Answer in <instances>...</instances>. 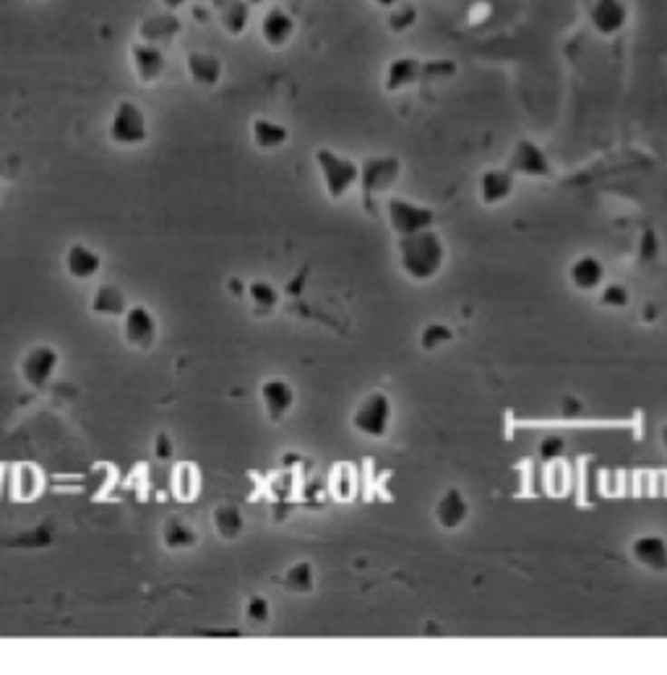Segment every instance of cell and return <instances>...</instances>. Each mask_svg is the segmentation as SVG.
<instances>
[{
    "instance_id": "15",
    "label": "cell",
    "mask_w": 667,
    "mask_h": 675,
    "mask_svg": "<svg viewBox=\"0 0 667 675\" xmlns=\"http://www.w3.org/2000/svg\"><path fill=\"white\" fill-rule=\"evenodd\" d=\"M65 272L76 282H89L102 272V256L83 243H73L65 251Z\"/></svg>"
},
{
    "instance_id": "35",
    "label": "cell",
    "mask_w": 667,
    "mask_h": 675,
    "mask_svg": "<svg viewBox=\"0 0 667 675\" xmlns=\"http://www.w3.org/2000/svg\"><path fill=\"white\" fill-rule=\"evenodd\" d=\"M563 451H566V441H563L561 436H547V439H542V443H540L542 459H556V457H561Z\"/></svg>"
},
{
    "instance_id": "5",
    "label": "cell",
    "mask_w": 667,
    "mask_h": 675,
    "mask_svg": "<svg viewBox=\"0 0 667 675\" xmlns=\"http://www.w3.org/2000/svg\"><path fill=\"white\" fill-rule=\"evenodd\" d=\"M386 217H389L392 230L399 237L430 230L436 225V211L428 209V207H420V204L410 201V198H401V196H392L386 201Z\"/></svg>"
},
{
    "instance_id": "13",
    "label": "cell",
    "mask_w": 667,
    "mask_h": 675,
    "mask_svg": "<svg viewBox=\"0 0 667 675\" xmlns=\"http://www.w3.org/2000/svg\"><path fill=\"white\" fill-rule=\"evenodd\" d=\"M186 71L188 79H190L193 84L211 89V86H217L222 82V76H225V63H222V58L214 55V53L193 50V53H188Z\"/></svg>"
},
{
    "instance_id": "1",
    "label": "cell",
    "mask_w": 667,
    "mask_h": 675,
    "mask_svg": "<svg viewBox=\"0 0 667 675\" xmlns=\"http://www.w3.org/2000/svg\"><path fill=\"white\" fill-rule=\"evenodd\" d=\"M443 261H446V246L433 227L399 237V264L410 279L415 282L436 279L443 269Z\"/></svg>"
},
{
    "instance_id": "39",
    "label": "cell",
    "mask_w": 667,
    "mask_h": 675,
    "mask_svg": "<svg viewBox=\"0 0 667 675\" xmlns=\"http://www.w3.org/2000/svg\"><path fill=\"white\" fill-rule=\"evenodd\" d=\"M160 3L165 5V11H172V14L180 11L183 5H188V0H160Z\"/></svg>"
},
{
    "instance_id": "46",
    "label": "cell",
    "mask_w": 667,
    "mask_h": 675,
    "mask_svg": "<svg viewBox=\"0 0 667 675\" xmlns=\"http://www.w3.org/2000/svg\"><path fill=\"white\" fill-rule=\"evenodd\" d=\"M37 3H40V0H37Z\"/></svg>"
},
{
    "instance_id": "11",
    "label": "cell",
    "mask_w": 667,
    "mask_h": 675,
    "mask_svg": "<svg viewBox=\"0 0 667 675\" xmlns=\"http://www.w3.org/2000/svg\"><path fill=\"white\" fill-rule=\"evenodd\" d=\"M589 24L600 37H618L628 24L624 0H594L589 8Z\"/></svg>"
},
{
    "instance_id": "10",
    "label": "cell",
    "mask_w": 667,
    "mask_h": 675,
    "mask_svg": "<svg viewBox=\"0 0 667 675\" xmlns=\"http://www.w3.org/2000/svg\"><path fill=\"white\" fill-rule=\"evenodd\" d=\"M258 400L271 422H282L295 407V389L287 379H266L258 389Z\"/></svg>"
},
{
    "instance_id": "9",
    "label": "cell",
    "mask_w": 667,
    "mask_h": 675,
    "mask_svg": "<svg viewBox=\"0 0 667 675\" xmlns=\"http://www.w3.org/2000/svg\"><path fill=\"white\" fill-rule=\"evenodd\" d=\"M130 63L141 84H157L165 76L167 55L160 44L139 40L136 44H130Z\"/></svg>"
},
{
    "instance_id": "34",
    "label": "cell",
    "mask_w": 667,
    "mask_h": 675,
    "mask_svg": "<svg viewBox=\"0 0 667 675\" xmlns=\"http://www.w3.org/2000/svg\"><path fill=\"white\" fill-rule=\"evenodd\" d=\"M600 303L604 308H625L631 303V295H628L624 284H607L600 293Z\"/></svg>"
},
{
    "instance_id": "32",
    "label": "cell",
    "mask_w": 667,
    "mask_h": 675,
    "mask_svg": "<svg viewBox=\"0 0 667 675\" xmlns=\"http://www.w3.org/2000/svg\"><path fill=\"white\" fill-rule=\"evenodd\" d=\"M246 618L256 626H266L271 621V605L264 594H250L246 600Z\"/></svg>"
},
{
    "instance_id": "22",
    "label": "cell",
    "mask_w": 667,
    "mask_h": 675,
    "mask_svg": "<svg viewBox=\"0 0 667 675\" xmlns=\"http://www.w3.org/2000/svg\"><path fill=\"white\" fill-rule=\"evenodd\" d=\"M128 300L125 293L115 284H100L92 295V313L104 318H123L128 313Z\"/></svg>"
},
{
    "instance_id": "30",
    "label": "cell",
    "mask_w": 667,
    "mask_h": 675,
    "mask_svg": "<svg viewBox=\"0 0 667 675\" xmlns=\"http://www.w3.org/2000/svg\"><path fill=\"white\" fill-rule=\"evenodd\" d=\"M386 24H389V29L396 32V34L412 29L417 24V5L415 3H407V0L396 3L394 8H389V19H386Z\"/></svg>"
},
{
    "instance_id": "41",
    "label": "cell",
    "mask_w": 667,
    "mask_h": 675,
    "mask_svg": "<svg viewBox=\"0 0 667 675\" xmlns=\"http://www.w3.org/2000/svg\"><path fill=\"white\" fill-rule=\"evenodd\" d=\"M373 3L378 8H386V11H389V8H394L396 3H401V0H373Z\"/></svg>"
},
{
    "instance_id": "42",
    "label": "cell",
    "mask_w": 667,
    "mask_h": 675,
    "mask_svg": "<svg viewBox=\"0 0 667 675\" xmlns=\"http://www.w3.org/2000/svg\"><path fill=\"white\" fill-rule=\"evenodd\" d=\"M229 3H232V0H208V5H211L214 11H222L225 5H229Z\"/></svg>"
},
{
    "instance_id": "7",
    "label": "cell",
    "mask_w": 667,
    "mask_h": 675,
    "mask_svg": "<svg viewBox=\"0 0 667 675\" xmlns=\"http://www.w3.org/2000/svg\"><path fill=\"white\" fill-rule=\"evenodd\" d=\"M401 172V162L396 157H371L365 165H360V188H362V201L371 204L373 196L383 193L394 186Z\"/></svg>"
},
{
    "instance_id": "40",
    "label": "cell",
    "mask_w": 667,
    "mask_h": 675,
    "mask_svg": "<svg viewBox=\"0 0 667 675\" xmlns=\"http://www.w3.org/2000/svg\"><path fill=\"white\" fill-rule=\"evenodd\" d=\"M193 16H196V19L201 16V19H204V24L211 22V16H208V11L204 8V5H196V8H193Z\"/></svg>"
},
{
    "instance_id": "45",
    "label": "cell",
    "mask_w": 667,
    "mask_h": 675,
    "mask_svg": "<svg viewBox=\"0 0 667 675\" xmlns=\"http://www.w3.org/2000/svg\"><path fill=\"white\" fill-rule=\"evenodd\" d=\"M250 5H261V3H266V0H248Z\"/></svg>"
},
{
    "instance_id": "38",
    "label": "cell",
    "mask_w": 667,
    "mask_h": 675,
    "mask_svg": "<svg viewBox=\"0 0 667 675\" xmlns=\"http://www.w3.org/2000/svg\"><path fill=\"white\" fill-rule=\"evenodd\" d=\"M227 287H229V293H232V295H237V297H243L246 293H248V284H243V282H240V279H235V276L229 279Z\"/></svg>"
},
{
    "instance_id": "4",
    "label": "cell",
    "mask_w": 667,
    "mask_h": 675,
    "mask_svg": "<svg viewBox=\"0 0 667 675\" xmlns=\"http://www.w3.org/2000/svg\"><path fill=\"white\" fill-rule=\"evenodd\" d=\"M107 136L115 147H141L149 141V118L141 105L123 100L115 105V112L110 118Z\"/></svg>"
},
{
    "instance_id": "36",
    "label": "cell",
    "mask_w": 667,
    "mask_h": 675,
    "mask_svg": "<svg viewBox=\"0 0 667 675\" xmlns=\"http://www.w3.org/2000/svg\"><path fill=\"white\" fill-rule=\"evenodd\" d=\"M172 454H175V443L169 439V433H157V439H154V457L167 462Z\"/></svg>"
},
{
    "instance_id": "3",
    "label": "cell",
    "mask_w": 667,
    "mask_h": 675,
    "mask_svg": "<svg viewBox=\"0 0 667 675\" xmlns=\"http://www.w3.org/2000/svg\"><path fill=\"white\" fill-rule=\"evenodd\" d=\"M392 420H394V401L386 391H371L368 397L360 400L353 412L354 430L365 439H373V441H381L389 436Z\"/></svg>"
},
{
    "instance_id": "33",
    "label": "cell",
    "mask_w": 667,
    "mask_h": 675,
    "mask_svg": "<svg viewBox=\"0 0 667 675\" xmlns=\"http://www.w3.org/2000/svg\"><path fill=\"white\" fill-rule=\"evenodd\" d=\"M37 490H40V475H37V469L21 467L19 475H16V493H19L21 498H34Z\"/></svg>"
},
{
    "instance_id": "24",
    "label": "cell",
    "mask_w": 667,
    "mask_h": 675,
    "mask_svg": "<svg viewBox=\"0 0 667 675\" xmlns=\"http://www.w3.org/2000/svg\"><path fill=\"white\" fill-rule=\"evenodd\" d=\"M217 16H219V26L225 29V34L240 37L253 22V5L248 0H232L222 11H217Z\"/></svg>"
},
{
    "instance_id": "8",
    "label": "cell",
    "mask_w": 667,
    "mask_h": 675,
    "mask_svg": "<svg viewBox=\"0 0 667 675\" xmlns=\"http://www.w3.org/2000/svg\"><path fill=\"white\" fill-rule=\"evenodd\" d=\"M123 334L125 342L133 350H141V352L151 350L157 344V337H160L157 316L146 305H130L128 313L123 316Z\"/></svg>"
},
{
    "instance_id": "29",
    "label": "cell",
    "mask_w": 667,
    "mask_h": 675,
    "mask_svg": "<svg viewBox=\"0 0 667 675\" xmlns=\"http://www.w3.org/2000/svg\"><path fill=\"white\" fill-rule=\"evenodd\" d=\"M198 490H201V475H198V469L193 465H188V462L175 467V493H178V498L190 501V498H196Z\"/></svg>"
},
{
    "instance_id": "43",
    "label": "cell",
    "mask_w": 667,
    "mask_h": 675,
    "mask_svg": "<svg viewBox=\"0 0 667 675\" xmlns=\"http://www.w3.org/2000/svg\"><path fill=\"white\" fill-rule=\"evenodd\" d=\"M654 316H657V311H654V305H649V311H644V318H649V321H652Z\"/></svg>"
},
{
    "instance_id": "26",
    "label": "cell",
    "mask_w": 667,
    "mask_h": 675,
    "mask_svg": "<svg viewBox=\"0 0 667 675\" xmlns=\"http://www.w3.org/2000/svg\"><path fill=\"white\" fill-rule=\"evenodd\" d=\"M162 543L167 550H188L198 545V532L183 519H167L162 527Z\"/></svg>"
},
{
    "instance_id": "31",
    "label": "cell",
    "mask_w": 667,
    "mask_h": 675,
    "mask_svg": "<svg viewBox=\"0 0 667 675\" xmlns=\"http://www.w3.org/2000/svg\"><path fill=\"white\" fill-rule=\"evenodd\" d=\"M451 339H454L451 326H446V323H428V326L420 332V347H422L425 352H436L440 347H446Z\"/></svg>"
},
{
    "instance_id": "19",
    "label": "cell",
    "mask_w": 667,
    "mask_h": 675,
    "mask_svg": "<svg viewBox=\"0 0 667 675\" xmlns=\"http://www.w3.org/2000/svg\"><path fill=\"white\" fill-rule=\"evenodd\" d=\"M422 79V63L412 58V55H401V58H394L392 63L386 65V73H383V89L389 94L394 92H401L407 86L417 84Z\"/></svg>"
},
{
    "instance_id": "6",
    "label": "cell",
    "mask_w": 667,
    "mask_h": 675,
    "mask_svg": "<svg viewBox=\"0 0 667 675\" xmlns=\"http://www.w3.org/2000/svg\"><path fill=\"white\" fill-rule=\"evenodd\" d=\"M58 365H61V352L53 344H34L21 358V379L32 389H44L55 379Z\"/></svg>"
},
{
    "instance_id": "44",
    "label": "cell",
    "mask_w": 667,
    "mask_h": 675,
    "mask_svg": "<svg viewBox=\"0 0 667 675\" xmlns=\"http://www.w3.org/2000/svg\"><path fill=\"white\" fill-rule=\"evenodd\" d=\"M662 443H665V448H667V425L662 428Z\"/></svg>"
},
{
    "instance_id": "17",
    "label": "cell",
    "mask_w": 667,
    "mask_h": 675,
    "mask_svg": "<svg viewBox=\"0 0 667 675\" xmlns=\"http://www.w3.org/2000/svg\"><path fill=\"white\" fill-rule=\"evenodd\" d=\"M631 555L636 558L639 566L662 574L667 571V540L660 535H644L636 537L631 545Z\"/></svg>"
},
{
    "instance_id": "37",
    "label": "cell",
    "mask_w": 667,
    "mask_h": 675,
    "mask_svg": "<svg viewBox=\"0 0 667 675\" xmlns=\"http://www.w3.org/2000/svg\"><path fill=\"white\" fill-rule=\"evenodd\" d=\"M654 254H657V237H654V233H644L642 235V258L652 261Z\"/></svg>"
},
{
    "instance_id": "12",
    "label": "cell",
    "mask_w": 667,
    "mask_h": 675,
    "mask_svg": "<svg viewBox=\"0 0 667 675\" xmlns=\"http://www.w3.org/2000/svg\"><path fill=\"white\" fill-rule=\"evenodd\" d=\"M508 169L517 172V175H524V178H547L550 175V159L535 141L524 139L511 151Z\"/></svg>"
},
{
    "instance_id": "2",
    "label": "cell",
    "mask_w": 667,
    "mask_h": 675,
    "mask_svg": "<svg viewBox=\"0 0 667 675\" xmlns=\"http://www.w3.org/2000/svg\"><path fill=\"white\" fill-rule=\"evenodd\" d=\"M313 159H315L324 190L332 201H342L360 183V165L350 157H344L329 147H318Z\"/></svg>"
},
{
    "instance_id": "16",
    "label": "cell",
    "mask_w": 667,
    "mask_h": 675,
    "mask_svg": "<svg viewBox=\"0 0 667 675\" xmlns=\"http://www.w3.org/2000/svg\"><path fill=\"white\" fill-rule=\"evenodd\" d=\"M514 193V172L511 169H485L479 175V201L485 207L503 204Z\"/></svg>"
},
{
    "instance_id": "27",
    "label": "cell",
    "mask_w": 667,
    "mask_h": 675,
    "mask_svg": "<svg viewBox=\"0 0 667 675\" xmlns=\"http://www.w3.org/2000/svg\"><path fill=\"white\" fill-rule=\"evenodd\" d=\"M180 32V19L172 16V11H167L162 16H151L146 19L141 26V40L144 43H165L169 37H175Z\"/></svg>"
},
{
    "instance_id": "23",
    "label": "cell",
    "mask_w": 667,
    "mask_h": 675,
    "mask_svg": "<svg viewBox=\"0 0 667 675\" xmlns=\"http://www.w3.org/2000/svg\"><path fill=\"white\" fill-rule=\"evenodd\" d=\"M211 527H214V532L222 540L232 543V540H237L243 535L246 516H243V511L235 506V504H222V506L214 508V514H211Z\"/></svg>"
},
{
    "instance_id": "25",
    "label": "cell",
    "mask_w": 667,
    "mask_h": 675,
    "mask_svg": "<svg viewBox=\"0 0 667 675\" xmlns=\"http://www.w3.org/2000/svg\"><path fill=\"white\" fill-rule=\"evenodd\" d=\"M282 587L292 594H311L315 590V571L311 561H295L282 576Z\"/></svg>"
},
{
    "instance_id": "14",
    "label": "cell",
    "mask_w": 667,
    "mask_h": 675,
    "mask_svg": "<svg viewBox=\"0 0 667 675\" xmlns=\"http://www.w3.org/2000/svg\"><path fill=\"white\" fill-rule=\"evenodd\" d=\"M295 29H297V24L282 5H271L269 11L261 16V40L274 50L290 44V40L295 37Z\"/></svg>"
},
{
    "instance_id": "18",
    "label": "cell",
    "mask_w": 667,
    "mask_h": 675,
    "mask_svg": "<svg viewBox=\"0 0 667 675\" xmlns=\"http://www.w3.org/2000/svg\"><path fill=\"white\" fill-rule=\"evenodd\" d=\"M469 516V504L459 487H449L436 504V522L443 529H459Z\"/></svg>"
},
{
    "instance_id": "20",
    "label": "cell",
    "mask_w": 667,
    "mask_h": 675,
    "mask_svg": "<svg viewBox=\"0 0 667 675\" xmlns=\"http://www.w3.org/2000/svg\"><path fill=\"white\" fill-rule=\"evenodd\" d=\"M568 279L576 290L582 293H592L597 287H603L604 282V266L600 258L594 256H582L571 264V272H568Z\"/></svg>"
},
{
    "instance_id": "28",
    "label": "cell",
    "mask_w": 667,
    "mask_h": 675,
    "mask_svg": "<svg viewBox=\"0 0 667 675\" xmlns=\"http://www.w3.org/2000/svg\"><path fill=\"white\" fill-rule=\"evenodd\" d=\"M248 297L258 313H274L279 300H282L279 290L266 279H253L248 284Z\"/></svg>"
},
{
    "instance_id": "21",
    "label": "cell",
    "mask_w": 667,
    "mask_h": 675,
    "mask_svg": "<svg viewBox=\"0 0 667 675\" xmlns=\"http://www.w3.org/2000/svg\"><path fill=\"white\" fill-rule=\"evenodd\" d=\"M250 139L256 149L261 151H274V149H282L287 141H290V130L287 126L271 121V118H256L253 126H250Z\"/></svg>"
}]
</instances>
